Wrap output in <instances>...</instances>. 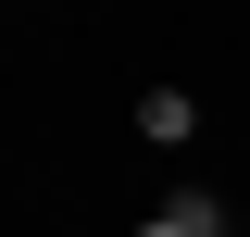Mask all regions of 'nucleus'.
<instances>
[{"instance_id": "obj_1", "label": "nucleus", "mask_w": 250, "mask_h": 237, "mask_svg": "<svg viewBox=\"0 0 250 237\" xmlns=\"http://www.w3.org/2000/svg\"><path fill=\"white\" fill-rule=\"evenodd\" d=\"M125 138L188 150V138H200V88H175V75H163V88H138V100H125Z\"/></svg>"}, {"instance_id": "obj_2", "label": "nucleus", "mask_w": 250, "mask_h": 237, "mask_svg": "<svg viewBox=\"0 0 250 237\" xmlns=\"http://www.w3.org/2000/svg\"><path fill=\"white\" fill-rule=\"evenodd\" d=\"M125 237H238V225H225V187H163Z\"/></svg>"}, {"instance_id": "obj_3", "label": "nucleus", "mask_w": 250, "mask_h": 237, "mask_svg": "<svg viewBox=\"0 0 250 237\" xmlns=\"http://www.w3.org/2000/svg\"><path fill=\"white\" fill-rule=\"evenodd\" d=\"M238 237H250V225H238Z\"/></svg>"}]
</instances>
